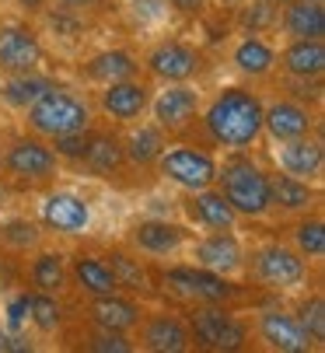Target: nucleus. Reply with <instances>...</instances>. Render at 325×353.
I'll list each match as a JSON object with an SVG mask.
<instances>
[{
	"label": "nucleus",
	"instance_id": "f257e3e1",
	"mask_svg": "<svg viewBox=\"0 0 325 353\" xmlns=\"http://www.w3.org/2000/svg\"><path fill=\"white\" fill-rule=\"evenodd\" d=\"M206 130L224 147H248L262 133V102L245 88H228L210 105Z\"/></svg>",
	"mask_w": 325,
	"mask_h": 353
},
{
	"label": "nucleus",
	"instance_id": "e433bc0d",
	"mask_svg": "<svg viewBox=\"0 0 325 353\" xmlns=\"http://www.w3.org/2000/svg\"><path fill=\"white\" fill-rule=\"evenodd\" d=\"M4 238H8L11 245H18V248H28V245L39 241V228L28 224V221H11V224L4 228Z\"/></svg>",
	"mask_w": 325,
	"mask_h": 353
},
{
	"label": "nucleus",
	"instance_id": "423d86ee",
	"mask_svg": "<svg viewBox=\"0 0 325 353\" xmlns=\"http://www.w3.org/2000/svg\"><path fill=\"white\" fill-rule=\"evenodd\" d=\"M193 332L199 343H206L213 350H238L245 343V325L235 315L213 308V305L193 312Z\"/></svg>",
	"mask_w": 325,
	"mask_h": 353
},
{
	"label": "nucleus",
	"instance_id": "a878e982",
	"mask_svg": "<svg viewBox=\"0 0 325 353\" xmlns=\"http://www.w3.org/2000/svg\"><path fill=\"white\" fill-rule=\"evenodd\" d=\"M137 74V60L123 49H108V53H98L91 63H88V77L91 81H101V84H112V81H126Z\"/></svg>",
	"mask_w": 325,
	"mask_h": 353
},
{
	"label": "nucleus",
	"instance_id": "7ed1b4c3",
	"mask_svg": "<svg viewBox=\"0 0 325 353\" xmlns=\"http://www.w3.org/2000/svg\"><path fill=\"white\" fill-rule=\"evenodd\" d=\"M217 179L224 182V199L235 214L262 217L269 210V175H262L252 161H231Z\"/></svg>",
	"mask_w": 325,
	"mask_h": 353
},
{
	"label": "nucleus",
	"instance_id": "c85d7f7f",
	"mask_svg": "<svg viewBox=\"0 0 325 353\" xmlns=\"http://www.w3.org/2000/svg\"><path fill=\"white\" fill-rule=\"evenodd\" d=\"M235 63H238V70H242V74L262 77V74L273 70L277 57H273V49H269L266 42H259V39H245V42L235 49Z\"/></svg>",
	"mask_w": 325,
	"mask_h": 353
},
{
	"label": "nucleus",
	"instance_id": "4c0bfd02",
	"mask_svg": "<svg viewBox=\"0 0 325 353\" xmlns=\"http://www.w3.org/2000/svg\"><path fill=\"white\" fill-rule=\"evenodd\" d=\"M91 350H101V353H108V350H112V353H130L133 346L119 336V332H112V329H105L101 336H95L91 339Z\"/></svg>",
	"mask_w": 325,
	"mask_h": 353
},
{
	"label": "nucleus",
	"instance_id": "9b49d317",
	"mask_svg": "<svg viewBox=\"0 0 325 353\" xmlns=\"http://www.w3.org/2000/svg\"><path fill=\"white\" fill-rule=\"evenodd\" d=\"M147 102H150V88L140 84V81H130V77L126 81H112L101 91V109L112 119H123V123L137 119L147 109Z\"/></svg>",
	"mask_w": 325,
	"mask_h": 353
},
{
	"label": "nucleus",
	"instance_id": "49530a36",
	"mask_svg": "<svg viewBox=\"0 0 325 353\" xmlns=\"http://www.w3.org/2000/svg\"><path fill=\"white\" fill-rule=\"evenodd\" d=\"M0 203H4V189H0Z\"/></svg>",
	"mask_w": 325,
	"mask_h": 353
},
{
	"label": "nucleus",
	"instance_id": "c9c22d12",
	"mask_svg": "<svg viewBox=\"0 0 325 353\" xmlns=\"http://www.w3.org/2000/svg\"><path fill=\"white\" fill-rule=\"evenodd\" d=\"M57 140V154L63 158H81L84 150H88V130H77V133H60V137H52Z\"/></svg>",
	"mask_w": 325,
	"mask_h": 353
},
{
	"label": "nucleus",
	"instance_id": "4468645a",
	"mask_svg": "<svg viewBox=\"0 0 325 353\" xmlns=\"http://www.w3.org/2000/svg\"><path fill=\"white\" fill-rule=\"evenodd\" d=\"M4 161L21 179H46V175H52V168H57V154H52L49 147H42L39 140H18V143H11Z\"/></svg>",
	"mask_w": 325,
	"mask_h": 353
},
{
	"label": "nucleus",
	"instance_id": "ddd939ff",
	"mask_svg": "<svg viewBox=\"0 0 325 353\" xmlns=\"http://www.w3.org/2000/svg\"><path fill=\"white\" fill-rule=\"evenodd\" d=\"M259 332H262V339H266L269 346L284 350V353H301V350H308V343H311V336L301 329V322L290 319V315H284V312H262Z\"/></svg>",
	"mask_w": 325,
	"mask_h": 353
},
{
	"label": "nucleus",
	"instance_id": "f704fd0d",
	"mask_svg": "<svg viewBox=\"0 0 325 353\" xmlns=\"http://www.w3.org/2000/svg\"><path fill=\"white\" fill-rule=\"evenodd\" d=\"M297 248L304 252V256H322V252H325V228H322V221H304L297 228Z\"/></svg>",
	"mask_w": 325,
	"mask_h": 353
},
{
	"label": "nucleus",
	"instance_id": "ea45409f",
	"mask_svg": "<svg viewBox=\"0 0 325 353\" xmlns=\"http://www.w3.org/2000/svg\"><path fill=\"white\" fill-rule=\"evenodd\" d=\"M25 312H28V294H21V297L11 301V308H8V322H11V329H21Z\"/></svg>",
	"mask_w": 325,
	"mask_h": 353
},
{
	"label": "nucleus",
	"instance_id": "6e6552de",
	"mask_svg": "<svg viewBox=\"0 0 325 353\" xmlns=\"http://www.w3.org/2000/svg\"><path fill=\"white\" fill-rule=\"evenodd\" d=\"M199 112V94L186 84H172L168 91H161L157 94V102H154V119L161 130H168V133H179L186 130Z\"/></svg>",
	"mask_w": 325,
	"mask_h": 353
},
{
	"label": "nucleus",
	"instance_id": "473e14b6",
	"mask_svg": "<svg viewBox=\"0 0 325 353\" xmlns=\"http://www.w3.org/2000/svg\"><path fill=\"white\" fill-rule=\"evenodd\" d=\"M112 276H116V287H130V290H144L147 287V273H144V266L140 263H133V259H126V256H112Z\"/></svg>",
	"mask_w": 325,
	"mask_h": 353
},
{
	"label": "nucleus",
	"instance_id": "6ab92c4d",
	"mask_svg": "<svg viewBox=\"0 0 325 353\" xmlns=\"http://www.w3.org/2000/svg\"><path fill=\"white\" fill-rule=\"evenodd\" d=\"M284 28H287V35H294V39H322V35H325L322 0H294V4H287Z\"/></svg>",
	"mask_w": 325,
	"mask_h": 353
},
{
	"label": "nucleus",
	"instance_id": "c03bdc74",
	"mask_svg": "<svg viewBox=\"0 0 325 353\" xmlns=\"http://www.w3.org/2000/svg\"><path fill=\"white\" fill-rule=\"evenodd\" d=\"M8 287H11V270H8L4 263H0V294H4Z\"/></svg>",
	"mask_w": 325,
	"mask_h": 353
},
{
	"label": "nucleus",
	"instance_id": "58836bf2",
	"mask_svg": "<svg viewBox=\"0 0 325 353\" xmlns=\"http://www.w3.org/2000/svg\"><path fill=\"white\" fill-rule=\"evenodd\" d=\"M269 4H273V0H259V4H252V11L245 14V21H248L252 28L269 25V21H273V8H269Z\"/></svg>",
	"mask_w": 325,
	"mask_h": 353
},
{
	"label": "nucleus",
	"instance_id": "aec40b11",
	"mask_svg": "<svg viewBox=\"0 0 325 353\" xmlns=\"http://www.w3.org/2000/svg\"><path fill=\"white\" fill-rule=\"evenodd\" d=\"M284 67L294 77H318L325 70V46L322 39H294V46H287L284 53Z\"/></svg>",
	"mask_w": 325,
	"mask_h": 353
},
{
	"label": "nucleus",
	"instance_id": "a19ab883",
	"mask_svg": "<svg viewBox=\"0 0 325 353\" xmlns=\"http://www.w3.org/2000/svg\"><path fill=\"white\" fill-rule=\"evenodd\" d=\"M32 346L18 336H8V332H0V353H28Z\"/></svg>",
	"mask_w": 325,
	"mask_h": 353
},
{
	"label": "nucleus",
	"instance_id": "cd10ccee",
	"mask_svg": "<svg viewBox=\"0 0 325 353\" xmlns=\"http://www.w3.org/2000/svg\"><path fill=\"white\" fill-rule=\"evenodd\" d=\"M49 88H52V84H49V81H42V77L14 74L4 88H0V98H4L8 105H14V109H28V105L35 102V98H42Z\"/></svg>",
	"mask_w": 325,
	"mask_h": 353
},
{
	"label": "nucleus",
	"instance_id": "09e8293b",
	"mask_svg": "<svg viewBox=\"0 0 325 353\" xmlns=\"http://www.w3.org/2000/svg\"><path fill=\"white\" fill-rule=\"evenodd\" d=\"M273 4H280V0H273Z\"/></svg>",
	"mask_w": 325,
	"mask_h": 353
},
{
	"label": "nucleus",
	"instance_id": "20e7f679",
	"mask_svg": "<svg viewBox=\"0 0 325 353\" xmlns=\"http://www.w3.org/2000/svg\"><path fill=\"white\" fill-rule=\"evenodd\" d=\"M157 168L165 179H172L175 185L182 189H206L213 185L217 179V165L206 150H196V147H175V150H165L157 154Z\"/></svg>",
	"mask_w": 325,
	"mask_h": 353
},
{
	"label": "nucleus",
	"instance_id": "b1692460",
	"mask_svg": "<svg viewBox=\"0 0 325 353\" xmlns=\"http://www.w3.org/2000/svg\"><path fill=\"white\" fill-rule=\"evenodd\" d=\"M74 276L77 283L91 294V297H105V294H116V276L112 270H108V263L95 259V256H77L74 259Z\"/></svg>",
	"mask_w": 325,
	"mask_h": 353
},
{
	"label": "nucleus",
	"instance_id": "1a4fd4ad",
	"mask_svg": "<svg viewBox=\"0 0 325 353\" xmlns=\"http://www.w3.org/2000/svg\"><path fill=\"white\" fill-rule=\"evenodd\" d=\"M255 273H259V280L273 283V287H294L304 276V263L297 252H290L284 245H269L255 256Z\"/></svg>",
	"mask_w": 325,
	"mask_h": 353
},
{
	"label": "nucleus",
	"instance_id": "dca6fc26",
	"mask_svg": "<svg viewBox=\"0 0 325 353\" xmlns=\"http://www.w3.org/2000/svg\"><path fill=\"white\" fill-rule=\"evenodd\" d=\"M280 168L294 179H318L322 172V143L308 140V137H294L284 140L280 147Z\"/></svg>",
	"mask_w": 325,
	"mask_h": 353
},
{
	"label": "nucleus",
	"instance_id": "9d476101",
	"mask_svg": "<svg viewBox=\"0 0 325 353\" xmlns=\"http://www.w3.org/2000/svg\"><path fill=\"white\" fill-rule=\"evenodd\" d=\"M147 70L165 81H189L199 70V53L182 42H165L147 57Z\"/></svg>",
	"mask_w": 325,
	"mask_h": 353
},
{
	"label": "nucleus",
	"instance_id": "4be33fe9",
	"mask_svg": "<svg viewBox=\"0 0 325 353\" xmlns=\"http://www.w3.org/2000/svg\"><path fill=\"white\" fill-rule=\"evenodd\" d=\"M91 315L101 329H112V332H123V329H133L140 322V308L130 305V301L116 297V294H105V297H95L91 305Z\"/></svg>",
	"mask_w": 325,
	"mask_h": 353
},
{
	"label": "nucleus",
	"instance_id": "412c9836",
	"mask_svg": "<svg viewBox=\"0 0 325 353\" xmlns=\"http://www.w3.org/2000/svg\"><path fill=\"white\" fill-rule=\"evenodd\" d=\"M144 346L147 350H161V353H182L189 346V332H186V325L179 319L157 315L144 329Z\"/></svg>",
	"mask_w": 325,
	"mask_h": 353
},
{
	"label": "nucleus",
	"instance_id": "39448f33",
	"mask_svg": "<svg viewBox=\"0 0 325 353\" xmlns=\"http://www.w3.org/2000/svg\"><path fill=\"white\" fill-rule=\"evenodd\" d=\"M165 283L182 294V297H196V301H206V305H221L235 294V287L224 280V273H213L206 266H196V270H168L165 273Z\"/></svg>",
	"mask_w": 325,
	"mask_h": 353
},
{
	"label": "nucleus",
	"instance_id": "79ce46f5",
	"mask_svg": "<svg viewBox=\"0 0 325 353\" xmlns=\"http://www.w3.org/2000/svg\"><path fill=\"white\" fill-rule=\"evenodd\" d=\"M168 4L175 11H182V14H199L203 11V0H168Z\"/></svg>",
	"mask_w": 325,
	"mask_h": 353
},
{
	"label": "nucleus",
	"instance_id": "f3484780",
	"mask_svg": "<svg viewBox=\"0 0 325 353\" xmlns=\"http://www.w3.org/2000/svg\"><path fill=\"white\" fill-rule=\"evenodd\" d=\"M196 263L213 270V273H235L242 266V248L231 234H210L196 245Z\"/></svg>",
	"mask_w": 325,
	"mask_h": 353
},
{
	"label": "nucleus",
	"instance_id": "72a5a7b5",
	"mask_svg": "<svg viewBox=\"0 0 325 353\" xmlns=\"http://www.w3.org/2000/svg\"><path fill=\"white\" fill-rule=\"evenodd\" d=\"M297 322H301V329L311 339H318V343L325 339V305H322V297H311L308 301V305L301 308V319Z\"/></svg>",
	"mask_w": 325,
	"mask_h": 353
},
{
	"label": "nucleus",
	"instance_id": "37998d69",
	"mask_svg": "<svg viewBox=\"0 0 325 353\" xmlns=\"http://www.w3.org/2000/svg\"><path fill=\"white\" fill-rule=\"evenodd\" d=\"M21 8H28V11H35V14H42L46 11V0H18Z\"/></svg>",
	"mask_w": 325,
	"mask_h": 353
},
{
	"label": "nucleus",
	"instance_id": "bb28decb",
	"mask_svg": "<svg viewBox=\"0 0 325 353\" xmlns=\"http://www.w3.org/2000/svg\"><path fill=\"white\" fill-rule=\"evenodd\" d=\"M81 158L88 161L91 172H98V175H112V172L123 168L126 150H123L119 140H112V137H91V140H88V150H84Z\"/></svg>",
	"mask_w": 325,
	"mask_h": 353
},
{
	"label": "nucleus",
	"instance_id": "2f4dec72",
	"mask_svg": "<svg viewBox=\"0 0 325 353\" xmlns=\"http://www.w3.org/2000/svg\"><path fill=\"white\" fill-rule=\"evenodd\" d=\"M161 147H165V137H161V130H154V126H144L140 133H133L130 140H126V154L133 158V161H140V165H147V161H154L157 154H161Z\"/></svg>",
	"mask_w": 325,
	"mask_h": 353
},
{
	"label": "nucleus",
	"instance_id": "2eb2a0df",
	"mask_svg": "<svg viewBox=\"0 0 325 353\" xmlns=\"http://www.w3.org/2000/svg\"><path fill=\"white\" fill-rule=\"evenodd\" d=\"M262 130L284 143V140H294V137H308L311 116H308V109H301L294 102H277V105L262 109Z\"/></svg>",
	"mask_w": 325,
	"mask_h": 353
},
{
	"label": "nucleus",
	"instance_id": "393cba45",
	"mask_svg": "<svg viewBox=\"0 0 325 353\" xmlns=\"http://www.w3.org/2000/svg\"><path fill=\"white\" fill-rule=\"evenodd\" d=\"M193 214H196V221L206 224V228H224V231H228V228L235 224V210H231V203L224 199V192H210V185H206V189H196Z\"/></svg>",
	"mask_w": 325,
	"mask_h": 353
},
{
	"label": "nucleus",
	"instance_id": "a18cd8bd",
	"mask_svg": "<svg viewBox=\"0 0 325 353\" xmlns=\"http://www.w3.org/2000/svg\"><path fill=\"white\" fill-rule=\"evenodd\" d=\"M63 4H67V8H91L95 0H63Z\"/></svg>",
	"mask_w": 325,
	"mask_h": 353
},
{
	"label": "nucleus",
	"instance_id": "7c9ffc66",
	"mask_svg": "<svg viewBox=\"0 0 325 353\" xmlns=\"http://www.w3.org/2000/svg\"><path fill=\"white\" fill-rule=\"evenodd\" d=\"M28 315H32L35 329H42V332H52V329L63 322V312H60V305H57V297L46 294V290L28 294Z\"/></svg>",
	"mask_w": 325,
	"mask_h": 353
},
{
	"label": "nucleus",
	"instance_id": "a211bd4d",
	"mask_svg": "<svg viewBox=\"0 0 325 353\" xmlns=\"http://www.w3.org/2000/svg\"><path fill=\"white\" fill-rule=\"evenodd\" d=\"M182 241H186V231L179 224H168V221H144L133 228V245L150 252V256H168Z\"/></svg>",
	"mask_w": 325,
	"mask_h": 353
},
{
	"label": "nucleus",
	"instance_id": "f8f14e48",
	"mask_svg": "<svg viewBox=\"0 0 325 353\" xmlns=\"http://www.w3.org/2000/svg\"><path fill=\"white\" fill-rule=\"evenodd\" d=\"M42 217L49 228H57L63 234H81L91 221V210L81 196L74 192H52L46 203H42Z\"/></svg>",
	"mask_w": 325,
	"mask_h": 353
},
{
	"label": "nucleus",
	"instance_id": "5701e85b",
	"mask_svg": "<svg viewBox=\"0 0 325 353\" xmlns=\"http://www.w3.org/2000/svg\"><path fill=\"white\" fill-rule=\"evenodd\" d=\"M315 203V192L308 189L304 179L294 175H273L269 179V207H280V210H308Z\"/></svg>",
	"mask_w": 325,
	"mask_h": 353
},
{
	"label": "nucleus",
	"instance_id": "c756f323",
	"mask_svg": "<svg viewBox=\"0 0 325 353\" xmlns=\"http://www.w3.org/2000/svg\"><path fill=\"white\" fill-rule=\"evenodd\" d=\"M67 280V270H63V256H57V252H42V256L35 259L32 266V283L46 294H57Z\"/></svg>",
	"mask_w": 325,
	"mask_h": 353
},
{
	"label": "nucleus",
	"instance_id": "f03ea898",
	"mask_svg": "<svg viewBox=\"0 0 325 353\" xmlns=\"http://www.w3.org/2000/svg\"><path fill=\"white\" fill-rule=\"evenodd\" d=\"M28 126L42 137H60V133H77L91 126V112L81 98L49 88L42 98L28 105Z\"/></svg>",
	"mask_w": 325,
	"mask_h": 353
},
{
	"label": "nucleus",
	"instance_id": "0eeeda50",
	"mask_svg": "<svg viewBox=\"0 0 325 353\" xmlns=\"http://www.w3.org/2000/svg\"><path fill=\"white\" fill-rule=\"evenodd\" d=\"M39 63H42V46L28 28H18V25L0 28V70L32 74Z\"/></svg>",
	"mask_w": 325,
	"mask_h": 353
},
{
	"label": "nucleus",
	"instance_id": "de8ad7c7",
	"mask_svg": "<svg viewBox=\"0 0 325 353\" xmlns=\"http://www.w3.org/2000/svg\"><path fill=\"white\" fill-rule=\"evenodd\" d=\"M221 4H235V0H221Z\"/></svg>",
	"mask_w": 325,
	"mask_h": 353
}]
</instances>
